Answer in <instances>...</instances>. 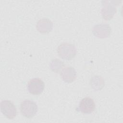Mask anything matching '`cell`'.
<instances>
[{
    "mask_svg": "<svg viewBox=\"0 0 123 123\" xmlns=\"http://www.w3.org/2000/svg\"><path fill=\"white\" fill-rule=\"evenodd\" d=\"M59 56L62 59L69 61L73 59L76 55V49L74 45L68 43L61 44L57 48Z\"/></svg>",
    "mask_w": 123,
    "mask_h": 123,
    "instance_id": "cell-1",
    "label": "cell"
},
{
    "mask_svg": "<svg viewBox=\"0 0 123 123\" xmlns=\"http://www.w3.org/2000/svg\"><path fill=\"white\" fill-rule=\"evenodd\" d=\"M38 108L37 103L31 100L25 99L20 104V111L21 114L26 118L33 117L37 111Z\"/></svg>",
    "mask_w": 123,
    "mask_h": 123,
    "instance_id": "cell-2",
    "label": "cell"
},
{
    "mask_svg": "<svg viewBox=\"0 0 123 123\" xmlns=\"http://www.w3.org/2000/svg\"><path fill=\"white\" fill-rule=\"evenodd\" d=\"M0 111L8 119H13L17 114V109L12 101L3 100L0 102Z\"/></svg>",
    "mask_w": 123,
    "mask_h": 123,
    "instance_id": "cell-3",
    "label": "cell"
},
{
    "mask_svg": "<svg viewBox=\"0 0 123 123\" xmlns=\"http://www.w3.org/2000/svg\"><path fill=\"white\" fill-rule=\"evenodd\" d=\"M45 84L44 82L38 78L31 79L27 84V89L29 92L34 95L40 94L44 90Z\"/></svg>",
    "mask_w": 123,
    "mask_h": 123,
    "instance_id": "cell-4",
    "label": "cell"
},
{
    "mask_svg": "<svg viewBox=\"0 0 123 123\" xmlns=\"http://www.w3.org/2000/svg\"><path fill=\"white\" fill-rule=\"evenodd\" d=\"M95 107L96 105L94 100L90 97H86L80 101L78 109L83 113L90 114L94 111Z\"/></svg>",
    "mask_w": 123,
    "mask_h": 123,
    "instance_id": "cell-5",
    "label": "cell"
},
{
    "mask_svg": "<svg viewBox=\"0 0 123 123\" xmlns=\"http://www.w3.org/2000/svg\"><path fill=\"white\" fill-rule=\"evenodd\" d=\"M92 32L95 36L98 38H105L110 35L111 28L108 24H98L94 26Z\"/></svg>",
    "mask_w": 123,
    "mask_h": 123,
    "instance_id": "cell-6",
    "label": "cell"
},
{
    "mask_svg": "<svg viewBox=\"0 0 123 123\" xmlns=\"http://www.w3.org/2000/svg\"><path fill=\"white\" fill-rule=\"evenodd\" d=\"M60 75L62 80L66 83H72L76 77V72L74 68L71 66H66L60 72Z\"/></svg>",
    "mask_w": 123,
    "mask_h": 123,
    "instance_id": "cell-7",
    "label": "cell"
},
{
    "mask_svg": "<svg viewBox=\"0 0 123 123\" xmlns=\"http://www.w3.org/2000/svg\"><path fill=\"white\" fill-rule=\"evenodd\" d=\"M36 27L38 31L41 33H49L52 29L53 23L49 19L43 18L37 22Z\"/></svg>",
    "mask_w": 123,
    "mask_h": 123,
    "instance_id": "cell-8",
    "label": "cell"
},
{
    "mask_svg": "<svg viewBox=\"0 0 123 123\" xmlns=\"http://www.w3.org/2000/svg\"><path fill=\"white\" fill-rule=\"evenodd\" d=\"M107 3L103 4V7L101 10V13L103 18L105 20H109L111 19L116 12V9L112 4L106 1Z\"/></svg>",
    "mask_w": 123,
    "mask_h": 123,
    "instance_id": "cell-9",
    "label": "cell"
},
{
    "mask_svg": "<svg viewBox=\"0 0 123 123\" xmlns=\"http://www.w3.org/2000/svg\"><path fill=\"white\" fill-rule=\"evenodd\" d=\"M91 87L96 90L101 89L104 86V81L100 76H94L90 80Z\"/></svg>",
    "mask_w": 123,
    "mask_h": 123,
    "instance_id": "cell-10",
    "label": "cell"
},
{
    "mask_svg": "<svg viewBox=\"0 0 123 123\" xmlns=\"http://www.w3.org/2000/svg\"><path fill=\"white\" fill-rule=\"evenodd\" d=\"M64 66V63L59 59H53L49 64L51 70L56 73H58Z\"/></svg>",
    "mask_w": 123,
    "mask_h": 123,
    "instance_id": "cell-11",
    "label": "cell"
}]
</instances>
